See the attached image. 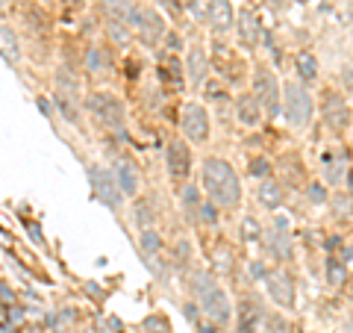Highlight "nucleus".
I'll use <instances>...</instances> for the list:
<instances>
[{
	"instance_id": "obj_1",
	"label": "nucleus",
	"mask_w": 353,
	"mask_h": 333,
	"mask_svg": "<svg viewBox=\"0 0 353 333\" xmlns=\"http://www.w3.org/2000/svg\"><path fill=\"white\" fill-rule=\"evenodd\" d=\"M203 189L209 192V201L221 210H233L241 201V186L233 165L227 160H218V156L203 160Z\"/></svg>"
},
{
	"instance_id": "obj_2",
	"label": "nucleus",
	"mask_w": 353,
	"mask_h": 333,
	"mask_svg": "<svg viewBox=\"0 0 353 333\" xmlns=\"http://www.w3.org/2000/svg\"><path fill=\"white\" fill-rule=\"evenodd\" d=\"M194 292H198L200 307H203L206 316H209L215 325L227 328L230 319H233V304L227 298V292H224L209 274H198V278H194Z\"/></svg>"
},
{
	"instance_id": "obj_3",
	"label": "nucleus",
	"mask_w": 353,
	"mask_h": 333,
	"mask_svg": "<svg viewBox=\"0 0 353 333\" xmlns=\"http://www.w3.org/2000/svg\"><path fill=\"white\" fill-rule=\"evenodd\" d=\"M283 115H286L289 127H294V130H303L312 119V97L294 80L286 83V89H283Z\"/></svg>"
},
{
	"instance_id": "obj_4",
	"label": "nucleus",
	"mask_w": 353,
	"mask_h": 333,
	"mask_svg": "<svg viewBox=\"0 0 353 333\" xmlns=\"http://www.w3.org/2000/svg\"><path fill=\"white\" fill-rule=\"evenodd\" d=\"M86 103H88V112H92L103 127H112V130L124 127V103L118 101L115 95H109V92H92Z\"/></svg>"
},
{
	"instance_id": "obj_5",
	"label": "nucleus",
	"mask_w": 353,
	"mask_h": 333,
	"mask_svg": "<svg viewBox=\"0 0 353 333\" xmlns=\"http://www.w3.org/2000/svg\"><path fill=\"white\" fill-rule=\"evenodd\" d=\"M253 97L259 101V106L265 112H277L280 110V101H283V89H280V80L274 77L268 68H259L253 74Z\"/></svg>"
},
{
	"instance_id": "obj_6",
	"label": "nucleus",
	"mask_w": 353,
	"mask_h": 333,
	"mask_svg": "<svg viewBox=\"0 0 353 333\" xmlns=\"http://www.w3.org/2000/svg\"><path fill=\"white\" fill-rule=\"evenodd\" d=\"M88 180H92L94 192H97V198H101L106 207H109V210H118V207H121L124 192H121V186H118V180H115V174H112V171L101 169V165H92V169H88Z\"/></svg>"
},
{
	"instance_id": "obj_7",
	"label": "nucleus",
	"mask_w": 353,
	"mask_h": 333,
	"mask_svg": "<svg viewBox=\"0 0 353 333\" xmlns=\"http://www.w3.org/2000/svg\"><path fill=\"white\" fill-rule=\"evenodd\" d=\"M133 27H135V33H139V38H142L147 47L159 45V38L165 36V18L156 12L153 6H139Z\"/></svg>"
},
{
	"instance_id": "obj_8",
	"label": "nucleus",
	"mask_w": 353,
	"mask_h": 333,
	"mask_svg": "<svg viewBox=\"0 0 353 333\" xmlns=\"http://www.w3.org/2000/svg\"><path fill=\"white\" fill-rule=\"evenodd\" d=\"M265 289H268V295L280 304V307H294V301H298V292H294V280L289 271H268L265 274Z\"/></svg>"
},
{
	"instance_id": "obj_9",
	"label": "nucleus",
	"mask_w": 353,
	"mask_h": 333,
	"mask_svg": "<svg viewBox=\"0 0 353 333\" xmlns=\"http://www.w3.org/2000/svg\"><path fill=\"white\" fill-rule=\"evenodd\" d=\"M183 133L189 136L192 142H206L209 139V112L203 110L200 103H189L183 110Z\"/></svg>"
},
{
	"instance_id": "obj_10",
	"label": "nucleus",
	"mask_w": 353,
	"mask_h": 333,
	"mask_svg": "<svg viewBox=\"0 0 353 333\" xmlns=\"http://www.w3.org/2000/svg\"><path fill=\"white\" fill-rule=\"evenodd\" d=\"M324 121H327L330 130H336V133L350 127V106L341 95H336V92L324 95Z\"/></svg>"
},
{
	"instance_id": "obj_11",
	"label": "nucleus",
	"mask_w": 353,
	"mask_h": 333,
	"mask_svg": "<svg viewBox=\"0 0 353 333\" xmlns=\"http://www.w3.org/2000/svg\"><path fill=\"white\" fill-rule=\"evenodd\" d=\"M165 160H168V174L174 180H185L192 171V153H189V145L174 139L168 142V151H165Z\"/></svg>"
},
{
	"instance_id": "obj_12",
	"label": "nucleus",
	"mask_w": 353,
	"mask_h": 333,
	"mask_svg": "<svg viewBox=\"0 0 353 333\" xmlns=\"http://www.w3.org/2000/svg\"><path fill=\"white\" fill-rule=\"evenodd\" d=\"M103 12L109 21L130 27L135 21V12H139V3L135 0H103Z\"/></svg>"
},
{
	"instance_id": "obj_13",
	"label": "nucleus",
	"mask_w": 353,
	"mask_h": 333,
	"mask_svg": "<svg viewBox=\"0 0 353 333\" xmlns=\"http://www.w3.org/2000/svg\"><path fill=\"white\" fill-rule=\"evenodd\" d=\"M235 21V12H233V3L230 0H212L209 3V24L215 33H227Z\"/></svg>"
},
{
	"instance_id": "obj_14",
	"label": "nucleus",
	"mask_w": 353,
	"mask_h": 333,
	"mask_svg": "<svg viewBox=\"0 0 353 333\" xmlns=\"http://www.w3.org/2000/svg\"><path fill=\"white\" fill-rule=\"evenodd\" d=\"M0 56H3L9 65L21 62V42H18V33L6 24H0Z\"/></svg>"
},
{
	"instance_id": "obj_15",
	"label": "nucleus",
	"mask_w": 353,
	"mask_h": 333,
	"mask_svg": "<svg viewBox=\"0 0 353 333\" xmlns=\"http://www.w3.org/2000/svg\"><path fill=\"white\" fill-rule=\"evenodd\" d=\"M235 112H239V121L244 127H257L262 121V106L253 95H244L239 97V103H235Z\"/></svg>"
},
{
	"instance_id": "obj_16",
	"label": "nucleus",
	"mask_w": 353,
	"mask_h": 333,
	"mask_svg": "<svg viewBox=\"0 0 353 333\" xmlns=\"http://www.w3.org/2000/svg\"><path fill=\"white\" fill-rule=\"evenodd\" d=\"M206 71H209V62H206V51L200 45L189 47V80L192 86H200L206 80Z\"/></svg>"
},
{
	"instance_id": "obj_17",
	"label": "nucleus",
	"mask_w": 353,
	"mask_h": 333,
	"mask_svg": "<svg viewBox=\"0 0 353 333\" xmlns=\"http://www.w3.org/2000/svg\"><path fill=\"white\" fill-rule=\"evenodd\" d=\"M115 180H118V186H121V192L130 195V198H133L135 192H139V171H135V165H133L130 160H121V162H118Z\"/></svg>"
},
{
	"instance_id": "obj_18",
	"label": "nucleus",
	"mask_w": 353,
	"mask_h": 333,
	"mask_svg": "<svg viewBox=\"0 0 353 333\" xmlns=\"http://www.w3.org/2000/svg\"><path fill=\"white\" fill-rule=\"evenodd\" d=\"M345 153H327L324 156V177H327L330 183H341V177H345Z\"/></svg>"
},
{
	"instance_id": "obj_19",
	"label": "nucleus",
	"mask_w": 353,
	"mask_h": 333,
	"mask_svg": "<svg viewBox=\"0 0 353 333\" xmlns=\"http://www.w3.org/2000/svg\"><path fill=\"white\" fill-rule=\"evenodd\" d=\"M259 201H262L268 210H277L280 204H283V189H280V183H277V180H262V186H259Z\"/></svg>"
},
{
	"instance_id": "obj_20",
	"label": "nucleus",
	"mask_w": 353,
	"mask_h": 333,
	"mask_svg": "<svg viewBox=\"0 0 353 333\" xmlns=\"http://www.w3.org/2000/svg\"><path fill=\"white\" fill-rule=\"evenodd\" d=\"M294 68H298L300 80H315L318 77V60L309 51H300L298 56H294Z\"/></svg>"
},
{
	"instance_id": "obj_21",
	"label": "nucleus",
	"mask_w": 353,
	"mask_h": 333,
	"mask_svg": "<svg viewBox=\"0 0 353 333\" xmlns=\"http://www.w3.org/2000/svg\"><path fill=\"white\" fill-rule=\"evenodd\" d=\"M133 212H135V224H139L142 230H151V224L156 219V215H153V204L151 201H139Z\"/></svg>"
},
{
	"instance_id": "obj_22",
	"label": "nucleus",
	"mask_w": 353,
	"mask_h": 333,
	"mask_svg": "<svg viewBox=\"0 0 353 333\" xmlns=\"http://www.w3.org/2000/svg\"><path fill=\"white\" fill-rule=\"evenodd\" d=\"M277 227H280V230H277V233H271V242H268V245H271L274 251H277V257L286 260L289 254H291V248H289V236H286V233H283V221L277 224Z\"/></svg>"
},
{
	"instance_id": "obj_23",
	"label": "nucleus",
	"mask_w": 353,
	"mask_h": 333,
	"mask_svg": "<svg viewBox=\"0 0 353 333\" xmlns=\"http://www.w3.org/2000/svg\"><path fill=\"white\" fill-rule=\"evenodd\" d=\"M327 278H330V286H341L348 278V269H345V262L341 260H330L327 262Z\"/></svg>"
},
{
	"instance_id": "obj_24",
	"label": "nucleus",
	"mask_w": 353,
	"mask_h": 333,
	"mask_svg": "<svg viewBox=\"0 0 353 333\" xmlns=\"http://www.w3.org/2000/svg\"><path fill=\"white\" fill-rule=\"evenodd\" d=\"M257 36H259V27H257V18H253V15H244L241 18V38H244V42H257Z\"/></svg>"
},
{
	"instance_id": "obj_25",
	"label": "nucleus",
	"mask_w": 353,
	"mask_h": 333,
	"mask_svg": "<svg viewBox=\"0 0 353 333\" xmlns=\"http://www.w3.org/2000/svg\"><path fill=\"white\" fill-rule=\"evenodd\" d=\"M215 269L218 271H230L233 269V254H230V248H224V245L215 248Z\"/></svg>"
},
{
	"instance_id": "obj_26",
	"label": "nucleus",
	"mask_w": 353,
	"mask_h": 333,
	"mask_svg": "<svg viewBox=\"0 0 353 333\" xmlns=\"http://www.w3.org/2000/svg\"><path fill=\"white\" fill-rule=\"evenodd\" d=\"M159 236H156V233L153 230H144L142 233V248H144V254H156V251H159Z\"/></svg>"
},
{
	"instance_id": "obj_27",
	"label": "nucleus",
	"mask_w": 353,
	"mask_h": 333,
	"mask_svg": "<svg viewBox=\"0 0 353 333\" xmlns=\"http://www.w3.org/2000/svg\"><path fill=\"white\" fill-rule=\"evenodd\" d=\"M109 33H112L115 42H127V38H130V27L118 24V21H109Z\"/></svg>"
},
{
	"instance_id": "obj_28",
	"label": "nucleus",
	"mask_w": 353,
	"mask_h": 333,
	"mask_svg": "<svg viewBox=\"0 0 353 333\" xmlns=\"http://www.w3.org/2000/svg\"><path fill=\"white\" fill-rule=\"evenodd\" d=\"M241 233H244V239H259V224L253 219H248L241 224Z\"/></svg>"
},
{
	"instance_id": "obj_29",
	"label": "nucleus",
	"mask_w": 353,
	"mask_h": 333,
	"mask_svg": "<svg viewBox=\"0 0 353 333\" xmlns=\"http://www.w3.org/2000/svg\"><path fill=\"white\" fill-rule=\"evenodd\" d=\"M200 219L206 221V224H215V221H218V215H215V207H212V204H200Z\"/></svg>"
},
{
	"instance_id": "obj_30",
	"label": "nucleus",
	"mask_w": 353,
	"mask_h": 333,
	"mask_svg": "<svg viewBox=\"0 0 353 333\" xmlns=\"http://www.w3.org/2000/svg\"><path fill=\"white\" fill-rule=\"evenodd\" d=\"M309 201H315V204H324V201H327V192H324V186H318V183H312V186H309Z\"/></svg>"
},
{
	"instance_id": "obj_31",
	"label": "nucleus",
	"mask_w": 353,
	"mask_h": 333,
	"mask_svg": "<svg viewBox=\"0 0 353 333\" xmlns=\"http://www.w3.org/2000/svg\"><path fill=\"white\" fill-rule=\"evenodd\" d=\"M265 171H268V162H265V160H253L250 162V174H253V177H262Z\"/></svg>"
},
{
	"instance_id": "obj_32",
	"label": "nucleus",
	"mask_w": 353,
	"mask_h": 333,
	"mask_svg": "<svg viewBox=\"0 0 353 333\" xmlns=\"http://www.w3.org/2000/svg\"><path fill=\"white\" fill-rule=\"evenodd\" d=\"M88 68H92V71H97V68H101V53H97V51L88 53Z\"/></svg>"
},
{
	"instance_id": "obj_33",
	"label": "nucleus",
	"mask_w": 353,
	"mask_h": 333,
	"mask_svg": "<svg viewBox=\"0 0 353 333\" xmlns=\"http://www.w3.org/2000/svg\"><path fill=\"white\" fill-rule=\"evenodd\" d=\"M336 210H339V212H353V207H350L348 198H336Z\"/></svg>"
},
{
	"instance_id": "obj_34",
	"label": "nucleus",
	"mask_w": 353,
	"mask_h": 333,
	"mask_svg": "<svg viewBox=\"0 0 353 333\" xmlns=\"http://www.w3.org/2000/svg\"><path fill=\"white\" fill-rule=\"evenodd\" d=\"M180 45H183L180 38H176V36H171V38H168V47H171V51H168V53H176V51H180Z\"/></svg>"
},
{
	"instance_id": "obj_35",
	"label": "nucleus",
	"mask_w": 353,
	"mask_h": 333,
	"mask_svg": "<svg viewBox=\"0 0 353 333\" xmlns=\"http://www.w3.org/2000/svg\"><path fill=\"white\" fill-rule=\"evenodd\" d=\"M6 12V0H0V15H3Z\"/></svg>"
},
{
	"instance_id": "obj_36",
	"label": "nucleus",
	"mask_w": 353,
	"mask_h": 333,
	"mask_svg": "<svg viewBox=\"0 0 353 333\" xmlns=\"http://www.w3.org/2000/svg\"><path fill=\"white\" fill-rule=\"evenodd\" d=\"M350 189H353V174H350Z\"/></svg>"
}]
</instances>
